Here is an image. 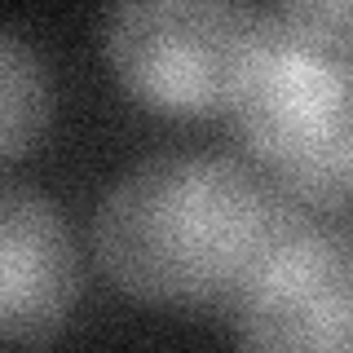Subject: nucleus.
<instances>
[{"mask_svg":"<svg viewBox=\"0 0 353 353\" xmlns=\"http://www.w3.org/2000/svg\"><path fill=\"white\" fill-rule=\"evenodd\" d=\"M301 221L265 172L212 154H168L128 172L93 221L110 283L146 305L234 301Z\"/></svg>","mask_w":353,"mask_h":353,"instance_id":"1","label":"nucleus"},{"mask_svg":"<svg viewBox=\"0 0 353 353\" xmlns=\"http://www.w3.org/2000/svg\"><path fill=\"white\" fill-rule=\"evenodd\" d=\"M230 128L305 216L353 212V44L292 18H265Z\"/></svg>","mask_w":353,"mask_h":353,"instance_id":"2","label":"nucleus"},{"mask_svg":"<svg viewBox=\"0 0 353 353\" xmlns=\"http://www.w3.org/2000/svg\"><path fill=\"white\" fill-rule=\"evenodd\" d=\"M243 0H124L106 31L119 88L150 115H230L261 36Z\"/></svg>","mask_w":353,"mask_h":353,"instance_id":"3","label":"nucleus"},{"mask_svg":"<svg viewBox=\"0 0 353 353\" xmlns=\"http://www.w3.org/2000/svg\"><path fill=\"white\" fill-rule=\"evenodd\" d=\"M230 318L252 349H353V239L301 221L230 301Z\"/></svg>","mask_w":353,"mask_h":353,"instance_id":"4","label":"nucleus"},{"mask_svg":"<svg viewBox=\"0 0 353 353\" xmlns=\"http://www.w3.org/2000/svg\"><path fill=\"white\" fill-rule=\"evenodd\" d=\"M75 252L62 216L36 190L0 194V331L9 345H40L75 305Z\"/></svg>","mask_w":353,"mask_h":353,"instance_id":"5","label":"nucleus"},{"mask_svg":"<svg viewBox=\"0 0 353 353\" xmlns=\"http://www.w3.org/2000/svg\"><path fill=\"white\" fill-rule=\"evenodd\" d=\"M49 119V80L40 58L14 31L0 44V154L9 163L40 141Z\"/></svg>","mask_w":353,"mask_h":353,"instance_id":"6","label":"nucleus"},{"mask_svg":"<svg viewBox=\"0 0 353 353\" xmlns=\"http://www.w3.org/2000/svg\"><path fill=\"white\" fill-rule=\"evenodd\" d=\"M279 5L301 27H314L331 40L353 44V0H279Z\"/></svg>","mask_w":353,"mask_h":353,"instance_id":"7","label":"nucleus"}]
</instances>
